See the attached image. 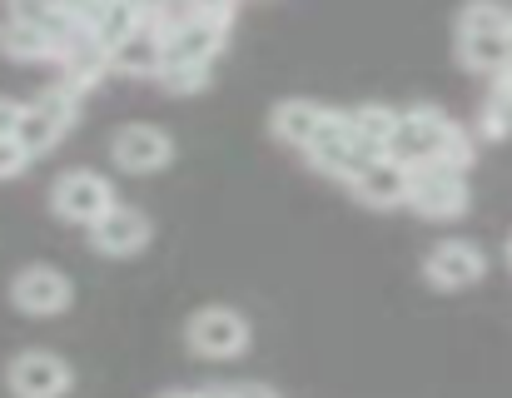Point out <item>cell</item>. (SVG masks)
<instances>
[{"mask_svg": "<svg viewBox=\"0 0 512 398\" xmlns=\"http://www.w3.org/2000/svg\"><path fill=\"white\" fill-rule=\"evenodd\" d=\"M184 344L199 359H239L249 349V319L239 309H229V304L194 309L189 324H184Z\"/></svg>", "mask_w": 512, "mask_h": 398, "instance_id": "obj_1", "label": "cell"}, {"mask_svg": "<svg viewBox=\"0 0 512 398\" xmlns=\"http://www.w3.org/2000/svg\"><path fill=\"white\" fill-rule=\"evenodd\" d=\"M448 130H453V120H448L438 105H413V110H403L388 155H393L398 165H408V170L438 165V150H443V135H448Z\"/></svg>", "mask_w": 512, "mask_h": 398, "instance_id": "obj_2", "label": "cell"}, {"mask_svg": "<svg viewBox=\"0 0 512 398\" xmlns=\"http://www.w3.org/2000/svg\"><path fill=\"white\" fill-rule=\"evenodd\" d=\"M468 180L463 170H448V165H423L413 170V190H408V209L418 219H463L468 214Z\"/></svg>", "mask_w": 512, "mask_h": 398, "instance_id": "obj_3", "label": "cell"}, {"mask_svg": "<svg viewBox=\"0 0 512 398\" xmlns=\"http://www.w3.org/2000/svg\"><path fill=\"white\" fill-rule=\"evenodd\" d=\"M309 165L319 170V175H334V180H353L368 160H378V155H368L358 140H353V130H348V110H329V120H324V130L309 140Z\"/></svg>", "mask_w": 512, "mask_h": 398, "instance_id": "obj_4", "label": "cell"}, {"mask_svg": "<svg viewBox=\"0 0 512 398\" xmlns=\"http://www.w3.org/2000/svg\"><path fill=\"white\" fill-rule=\"evenodd\" d=\"M10 304L30 319H55L75 304V284L55 269V264H25L10 279Z\"/></svg>", "mask_w": 512, "mask_h": 398, "instance_id": "obj_5", "label": "cell"}, {"mask_svg": "<svg viewBox=\"0 0 512 398\" xmlns=\"http://www.w3.org/2000/svg\"><path fill=\"white\" fill-rule=\"evenodd\" d=\"M5 389L15 398H65L75 389V369L50 349H25L5 369Z\"/></svg>", "mask_w": 512, "mask_h": 398, "instance_id": "obj_6", "label": "cell"}, {"mask_svg": "<svg viewBox=\"0 0 512 398\" xmlns=\"http://www.w3.org/2000/svg\"><path fill=\"white\" fill-rule=\"evenodd\" d=\"M50 209H55L65 224H85V229H90L100 214L115 209V190H110V180L95 175V170H65V175L55 180V190H50Z\"/></svg>", "mask_w": 512, "mask_h": 398, "instance_id": "obj_7", "label": "cell"}, {"mask_svg": "<svg viewBox=\"0 0 512 398\" xmlns=\"http://www.w3.org/2000/svg\"><path fill=\"white\" fill-rule=\"evenodd\" d=\"M483 274H488V259H483V249H478L473 239H443V244H433L428 259H423V279H428L433 289H443V294L473 289Z\"/></svg>", "mask_w": 512, "mask_h": 398, "instance_id": "obj_8", "label": "cell"}, {"mask_svg": "<svg viewBox=\"0 0 512 398\" xmlns=\"http://www.w3.org/2000/svg\"><path fill=\"white\" fill-rule=\"evenodd\" d=\"M110 160L125 175H160V170H170L174 145L170 135L155 130V125H120L110 135Z\"/></svg>", "mask_w": 512, "mask_h": 398, "instance_id": "obj_9", "label": "cell"}, {"mask_svg": "<svg viewBox=\"0 0 512 398\" xmlns=\"http://www.w3.org/2000/svg\"><path fill=\"white\" fill-rule=\"evenodd\" d=\"M150 214L145 209H135V204H115L110 214H100L95 224H90V249L95 254H105V259H130V254H140L145 244H150Z\"/></svg>", "mask_w": 512, "mask_h": 398, "instance_id": "obj_10", "label": "cell"}, {"mask_svg": "<svg viewBox=\"0 0 512 398\" xmlns=\"http://www.w3.org/2000/svg\"><path fill=\"white\" fill-rule=\"evenodd\" d=\"M348 190H353L358 204H368V209H398V204H408L413 170L398 165L393 155H378V160H368V165L348 180Z\"/></svg>", "mask_w": 512, "mask_h": 398, "instance_id": "obj_11", "label": "cell"}, {"mask_svg": "<svg viewBox=\"0 0 512 398\" xmlns=\"http://www.w3.org/2000/svg\"><path fill=\"white\" fill-rule=\"evenodd\" d=\"M224 25L214 20H199V15H184L165 30V60H184V65H214L219 50H224Z\"/></svg>", "mask_w": 512, "mask_h": 398, "instance_id": "obj_12", "label": "cell"}, {"mask_svg": "<svg viewBox=\"0 0 512 398\" xmlns=\"http://www.w3.org/2000/svg\"><path fill=\"white\" fill-rule=\"evenodd\" d=\"M160 65H165V30L160 25H135L115 50H110V70H120V75H160Z\"/></svg>", "mask_w": 512, "mask_h": 398, "instance_id": "obj_13", "label": "cell"}, {"mask_svg": "<svg viewBox=\"0 0 512 398\" xmlns=\"http://www.w3.org/2000/svg\"><path fill=\"white\" fill-rule=\"evenodd\" d=\"M324 120H329V110H324L319 100H304V95L279 100V105L269 110V130H274V140L299 145V150H309V140L324 130Z\"/></svg>", "mask_w": 512, "mask_h": 398, "instance_id": "obj_14", "label": "cell"}, {"mask_svg": "<svg viewBox=\"0 0 512 398\" xmlns=\"http://www.w3.org/2000/svg\"><path fill=\"white\" fill-rule=\"evenodd\" d=\"M80 25H85L105 50H115L135 25H145V0H90V10L80 15Z\"/></svg>", "mask_w": 512, "mask_h": 398, "instance_id": "obj_15", "label": "cell"}, {"mask_svg": "<svg viewBox=\"0 0 512 398\" xmlns=\"http://www.w3.org/2000/svg\"><path fill=\"white\" fill-rule=\"evenodd\" d=\"M105 70H110V50H105L90 30L60 55V80H65L70 90H80V95H90V90L105 80Z\"/></svg>", "mask_w": 512, "mask_h": 398, "instance_id": "obj_16", "label": "cell"}, {"mask_svg": "<svg viewBox=\"0 0 512 398\" xmlns=\"http://www.w3.org/2000/svg\"><path fill=\"white\" fill-rule=\"evenodd\" d=\"M398 120H403V110H393L383 100H368V105H353L348 110V130H353V140L368 155H388V145L398 135Z\"/></svg>", "mask_w": 512, "mask_h": 398, "instance_id": "obj_17", "label": "cell"}, {"mask_svg": "<svg viewBox=\"0 0 512 398\" xmlns=\"http://www.w3.org/2000/svg\"><path fill=\"white\" fill-rule=\"evenodd\" d=\"M0 55L25 60V65H30V60H55V40L45 35V25L10 15V20H0Z\"/></svg>", "mask_w": 512, "mask_h": 398, "instance_id": "obj_18", "label": "cell"}, {"mask_svg": "<svg viewBox=\"0 0 512 398\" xmlns=\"http://www.w3.org/2000/svg\"><path fill=\"white\" fill-rule=\"evenodd\" d=\"M458 60L473 75H498L503 65H512V35H458Z\"/></svg>", "mask_w": 512, "mask_h": 398, "instance_id": "obj_19", "label": "cell"}, {"mask_svg": "<svg viewBox=\"0 0 512 398\" xmlns=\"http://www.w3.org/2000/svg\"><path fill=\"white\" fill-rule=\"evenodd\" d=\"M65 130H70L65 120H55L45 105H35V100H30V105H25V115H20V125H15V140L40 160L45 150H55V145L65 140Z\"/></svg>", "mask_w": 512, "mask_h": 398, "instance_id": "obj_20", "label": "cell"}, {"mask_svg": "<svg viewBox=\"0 0 512 398\" xmlns=\"http://www.w3.org/2000/svg\"><path fill=\"white\" fill-rule=\"evenodd\" d=\"M458 35H512V10L503 0H468L458 10Z\"/></svg>", "mask_w": 512, "mask_h": 398, "instance_id": "obj_21", "label": "cell"}, {"mask_svg": "<svg viewBox=\"0 0 512 398\" xmlns=\"http://www.w3.org/2000/svg\"><path fill=\"white\" fill-rule=\"evenodd\" d=\"M160 90L165 95H199L209 85V65H184V60H165L160 65Z\"/></svg>", "mask_w": 512, "mask_h": 398, "instance_id": "obj_22", "label": "cell"}, {"mask_svg": "<svg viewBox=\"0 0 512 398\" xmlns=\"http://www.w3.org/2000/svg\"><path fill=\"white\" fill-rule=\"evenodd\" d=\"M438 165H448V170H463V175H468V165H473V135H468L463 125H453V130L443 135Z\"/></svg>", "mask_w": 512, "mask_h": 398, "instance_id": "obj_23", "label": "cell"}, {"mask_svg": "<svg viewBox=\"0 0 512 398\" xmlns=\"http://www.w3.org/2000/svg\"><path fill=\"white\" fill-rule=\"evenodd\" d=\"M478 135H483V140H508L512 135V105H503V100L488 95V105L478 110Z\"/></svg>", "mask_w": 512, "mask_h": 398, "instance_id": "obj_24", "label": "cell"}, {"mask_svg": "<svg viewBox=\"0 0 512 398\" xmlns=\"http://www.w3.org/2000/svg\"><path fill=\"white\" fill-rule=\"evenodd\" d=\"M30 150L15 140V135H0V180H20L25 170H30Z\"/></svg>", "mask_w": 512, "mask_h": 398, "instance_id": "obj_25", "label": "cell"}, {"mask_svg": "<svg viewBox=\"0 0 512 398\" xmlns=\"http://www.w3.org/2000/svg\"><path fill=\"white\" fill-rule=\"evenodd\" d=\"M20 115H25V105H20V100H10V95H0V135H15Z\"/></svg>", "mask_w": 512, "mask_h": 398, "instance_id": "obj_26", "label": "cell"}, {"mask_svg": "<svg viewBox=\"0 0 512 398\" xmlns=\"http://www.w3.org/2000/svg\"><path fill=\"white\" fill-rule=\"evenodd\" d=\"M224 398H279L269 384H224Z\"/></svg>", "mask_w": 512, "mask_h": 398, "instance_id": "obj_27", "label": "cell"}, {"mask_svg": "<svg viewBox=\"0 0 512 398\" xmlns=\"http://www.w3.org/2000/svg\"><path fill=\"white\" fill-rule=\"evenodd\" d=\"M493 100H503V105H512V65H503V70L493 75Z\"/></svg>", "mask_w": 512, "mask_h": 398, "instance_id": "obj_28", "label": "cell"}, {"mask_svg": "<svg viewBox=\"0 0 512 398\" xmlns=\"http://www.w3.org/2000/svg\"><path fill=\"white\" fill-rule=\"evenodd\" d=\"M160 398H224V384L219 389H170V394H160Z\"/></svg>", "mask_w": 512, "mask_h": 398, "instance_id": "obj_29", "label": "cell"}, {"mask_svg": "<svg viewBox=\"0 0 512 398\" xmlns=\"http://www.w3.org/2000/svg\"><path fill=\"white\" fill-rule=\"evenodd\" d=\"M45 5H55V10H65V15H85V10H90V0H45Z\"/></svg>", "mask_w": 512, "mask_h": 398, "instance_id": "obj_30", "label": "cell"}, {"mask_svg": "<svg viewBox=\"0 0 512 398\" xmlns=\"http://www.w3.org/2000/svg\"><path fill=\"white\" fill-rule=\"evenodd\" d=\"M508 264H512V234H508Z\"/></svg>", "mask_w": 512, "mask_h": 398, "instance_id": "obj_31", "label": "cell"}]
</instances>
